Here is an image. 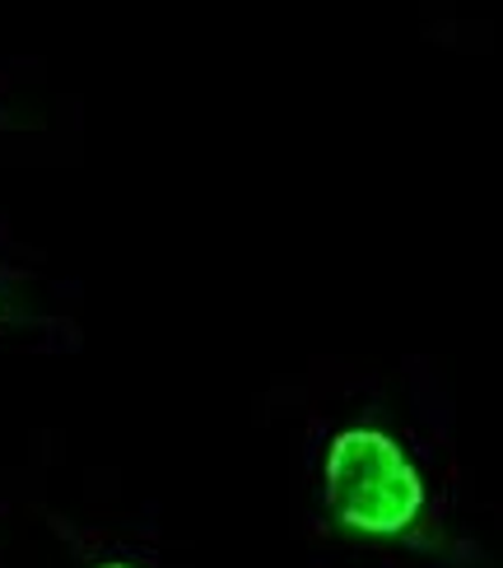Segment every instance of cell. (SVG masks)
I'll use <instances>...</instances> for the list:
<instances>
[{"label":"cell","mask_w":503,"mask_h":568,"mask_svg":"<svg viewBox=\"0 0 503 568\" xmlns=\"http://www.w3.org/2000/svg\"><path fill=\"white\" fill-rule=\"evenodd\" d=\"M318 517L350 550L415 555L439 531V489L420 453L373 419L341 424L318 462Z\"/></svg>","instance_id":"obj_1"},{"label":"cell","mask_w":503,"mask_h":568,"mask_svg":"<svg viewBox=\"0 0 503 568\" xmlns=\"http://www.w3.org/2000/svg\"><path fill=\"white\" fill-rule=\"evenodd\" d=\"M84 568H173L154 555H140V550H103V555H89Z\"/></svg>","instance_id":"obj_2"},{"label":"cell","mask_w":503,"mask_h":568,"mask_svg":"<svg viewBox=\"0 0 503 568\" xmlns=\"http://www.w3.org/2000/svg\"><path fill=\"white\" fill-rule=\"evenodd\" d=\"M0 317H6V294H0Z\"/></svg>","instance_id":"obj_3"},{"label":"cell","mask_w":503,"mask_h":568,"mask_svg":"<svg viewBox=\"0 0 503 568\" xmlns=\"http://www.w3.org/2000/svg\"><path fill=\"white\" fill-rule=\"evenodd\" d=\"M0 568H6V564H0Z\"/></svg>","instance_id":"obj_4"}]
</instances>
